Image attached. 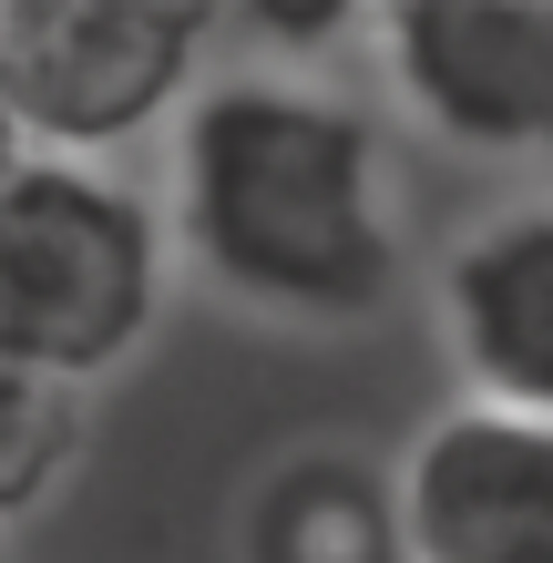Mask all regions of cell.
<instances>
[{"label": "cell", "instance_id": "obj_1", "mask_svg": "<svg viewBox=\"0 0 553 563\" xmlns=\"http://www.w3.org/2000/svg\"><path fill=\"white\" fill-rule=\"evenodd\" d=\"M185 246L277 318H369L400 287L379 134L308 82H215L175 134Z\"/></svg>", "mask_w": 553, "mask_h": 563}, {"label": "cell", "instance_id": "obj_2", "mask_svg": "<svg viewBox=\"0 0 553 563\" xmlns=\"http://www.w3.org/2000/svg\"><path fill=\"white\" fill-rule=\"evenodd\" d=\"M165 297V236L144 195L73 154H21L0 175V349L92 389L144 349Z\"/></svg>", "mask_w": 553, "mask_h": 563}, {"label": "cell", "instance_id": "obj_3", "mask_svg": "<svg viewBox=\"0 0 553 563\" xmlns=\"http://www.w3.org/2000/svg\"><path fill=\"white\" fill-rule=\"evenodd\" d=\"M206 11L185 0H0V123L21 154H103L185 92Z\"/></svg>", "mask_w": 553, "mask_h": 563}, {"label": "cell", "instance_id": "obj_4", "mask_svg": "<svg viewBox=\"0 0 553 563\" xmlns=\"http://www.w3.org/2000/svg\"><path fill=\"white\" fill-rule=\"evenodd\" d=\"M400 563H553V420L462 400L389 482Z\"/></svg>", "mask_w": 553, "mask_h": 563}, {"label": "cell", "instance_id": "obj_5", "mask_svg": "<svg viewBox=\"0 0 553 563\" xmlns=\"http://www.w3.org/2000/svg\"><path fill=\"white\" fill-rule=\"evenodd\" d=\"M389 73L472 154H553V0H379Z\"/></svg>", "mask_w": 553, "mask_h": 563}, {"label": "cell", "instance_id": "obj_6", "mask_svg": "<svg viewBox=\"0 0 553 563\" xmlns=\"http://www.w3.org/2000/svg\"><path fill=\"white\" fill-rule=\"evenodd\" d=\"M441 318L472 369V400L553 420V206L482 225L441 277Z\"/></svg>", "mask_w": 553, "mask_h": 563}, {"label": "cell", "instance_id": "obj_7", "mask_svg": "<svg viewBox=\"0 0 553 563\" xmlns=\"http://www.w3.org/2000/svg\"><path fill=\"white\" fill-rule=\"evenodd\" d=\"M246 563H400V512L389 482H369L360 461H287L246 512Z\"/></svg>", "mask_w": 553, "mask_h": 563}, {"label": "cell", "instance_id": "obj_8", "mask_svg": "<svg viewBox=\"0 0 553 563\" xmlns=\"http://www.w3.org/2000/svg\"><path fill=\"white\" fill-rule=\"evenodd\" d=\"M73 461H82V389L0 349V522L42 512Z\"/></svg>", "mask_w": 553, "mask_h": 563}, {"label": "cell", "instance_id": "obj_9", "mask_svg": "<svg viewBox=\"0 0 553 563\" xmlns=\"http://www.w3.org/2000/svg\"><path fill=\"white\" fill-rule=\"evenodd\" d=\"M215 11H246L256 31H277V42H329V31L360 21L369 0H215Z\"/></svg>", "mask_w": 553, "mask_h": 563}, {"label": "cell", "instance_id": "obj_10", "mask_svg": "<svg viewBox=\"0 0 553 563\" xmlns=\"http://www.w3.org/2000/svg\"><path fill=\"white\" fill-rule=\"evenodd\" d=\"M11 164H21V134H11V123H0V175H11Z\"/></svg>", "mask_w": 553, "mask_h": 563}, {"label": "cell", "instance_id": "obj_11", "mask_svg": "<svg viewBox=\"0 0 553 563\" xmlns=\"http://www.w3.org/2000/svg\"><path fill=\"white\" fill-rule=\"evenodd\" d=\"M185 11H206V21H215V0H185Z\"/></svg>", "mask_w": 553, "mask_h": 563}]
</instances>
